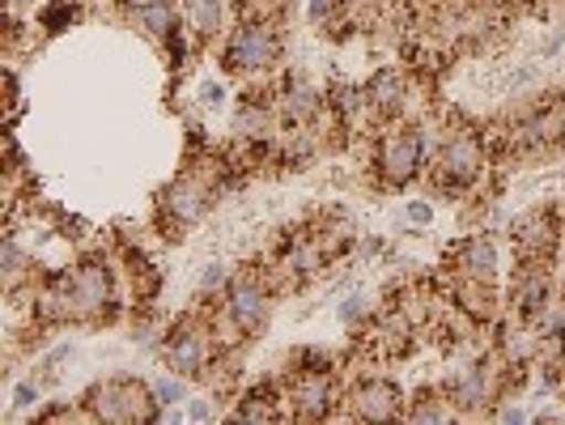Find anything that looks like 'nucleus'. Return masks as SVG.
Segmentation results:
<instances>
[{
	"label": "nucleus",
	"instance_id": "obj_1",
	"mask_svg": "<svg viewBox=\"0 0 565 425\" xmlns=\"http://www.w3.org/2000/svg\"><path fill=\"white\" fill-rule=\"evenodd\" d=\"M273 302H277V289L268 281V268L234 273L226 289L217 294V307H209V323H213V337L222 344V353L259 337L273 319Z\"/></svg>",
	"mask_w": 565,
	"mask_h": 425
},
{
	"label": "nucleus",
	"instance_id": "obj_2",
	"mask_svg": "<svg viewBox=\"0 0 565 425\" xmlns=\"http://www.w3.org/2000/svg\"><path fill=\"white\" fill-rule=\"evenodd\" d=\"M489 158H493V149H489V137H484L481 128L455 119L451 128L438 137V145H434V158L425 167L422 183L429 188V196H468L484 179Z\"/></svg>",
	"mask_w": 565,
	"mask_h": 425
},
{
	"label": "nucleus",
	"instance_id": "obj_3",
	"mask_svg": "<svg viewBox=\"0 0 565 425\" xmlns=\"http://www.w3.org/2000/svg\"><path fill=\"white\" fill-rule=\"evenodd\" d=\"M285 22H268V18H234L226 30L222 47H217V64L234 82H277L285 68Z\"/></svg>",
	"mask_w": 565,
	"mask_h": 425
},
{
	"label": "nucleus",
	"instance_id": "obj_4",
	"mask_svg": "<svg viewBox=\"0 0 565 425\" xmlns=\"http://www.w3.org/2000/svg\"><path fill=\"white\" fill-rule=\"evenodd\" d=\"M222 188H226L222 162H213V158H200L196 162V158H192V162L162 188V196H158V226H162V234H174V238H179L183 230L200 226V222L213 213Z\"/></svg>",
	"mask_w": 565,
	"mask_h": 425
},
{
	"label": "nucleus",
	"instance_id": "obj_5",
	"mask_svg": "<svg viewBox=\"0 0 565 425\" xmlns=\"http://www.w3.org/2000/svg\"><path fill=\"white\" fill-rule=\"evenodd\" d=\"M438 137H443V132H438ZM438 137H429L425 124H417V119H399V124L379 128V132H374V153H370L379 183L392 188V192H404V188L422 183Z\"/></svg>",
	"mask_w": 565,
	"mask_h": 425
},
{
	"label": "nucleus",
	"instance_id": "obj_6",
	"mask_svg": "<svg viewBox=\"0 0 565 425\" xmlns=\"http://www.w3.org/2000/svg\"><path fill=\"white\" fill-rule=\"evenodd\" d=\"M68 289V328H103L119 315V277L103 252L82 255L73 268H64Z\"/></svg>",
	"mask_w": 565,
	"mask_h": 425
},
{
	"label": "nucleus",
	"instance_id": "obj_7",
	"mask_svg": "<svg viewBox=\"0 0 565 425\" xmlns=\"http://www.w3.org/2000/svg\"><path fill=\"white\" fill-rule=\"evenodd\" d=\"M298 366L285 374V404L289 422H328L344 404L337 362L328 353H294Z\"/></svg>",
	"mask_w": 565,
	"mask_h": 425
},
{
	"label": "nucleus",
	"instance_id": "obj_8",
	"mask_svg": "<svg viewBox=\"0 0 565 425\" xmlns=\"http://www.w3.org/2000/svg\"><path fill=\"white\" fill-rule=\"evenodd\" d=\"M82 404L89 422L103 425H149L167 413L162 400L153 396V383L141 374H107L85 392Z\"/></svg>",
	"mask_w": 565,
	"mask_h": 425
},
{
	"label": "nucleus",
	"instance_id": "obj_9",
	"mask_svg": "<svg viewBox=\"0 0 565 425\" xmlns=\"http://www.w3.org/2000/svg\"><path fill=\"white\" fill-rule=\"evenodd\" d=\"M158 358H162V370H174V374H183L192 383H204L213 374V366L226 358L217 337H213L209 307L204 311L196 307V311H183L179 319H170V332L162 340V349H158Z\"/></svg>",
	"mask_w": 565,
	"mask_h": 425
},
{
	"label": "nucleus",
	"instance_id": "obj_10",
	"mask_svg": "<svg viewBox=\"0 0 565 425\" xmlns=\"http://www.w3.org/2000/svg\"><path fill=\"white\" fill-rule=\"evenodd\" d=\"M565 243V204H536L510 222V247L519 259L553 264Z\"/></svg>",
	"mask_w": 565,
	"mask_h": 425
},
{
	"label": "nucleus",
	"instance_id": "obj_11",
	"mask_svg": "<svg viewBox=\"0 0 565 425\" xmlns=\"http://www.w3.org/2000/svg\"><path fill=\"white\" fill-rule=\"evenodd\" d=\"M557 285H553V264L540 259H519L514 277H510V323L536 328L540 315L553 307Z\"/></svg>",
	"mask_w": 565,
	"mask_h": 425
},
{
	"label": "nucleus",
	"instance_id": "obj_12",
	"mask_svg": "<svg viewBox=\"0 0 565 425\" xmlns=\"http://www.w3.org/2000/svg\"><path fill=\"white\" fill-rule=\"evenodd\" d=\"M408 408V396L387 374H366L344 392V417L349 422H399Z\"/></svg>",
	"mask_w": 565,
	"mask_h": 425
},
{
	"label": "nucleus",
	"instance_id": "obj_13",
	"mask_svg": "<svg viewBox=\"0 0 565 425\" xmlns=\"http://www.w3.org/2000/svg\"><path fill=\"white\" fill-rule=\"evenodd\" d=\"M366 94V128L379 132L387 124H399L408 111V73L399 64H383L370 73V82L362 85Z\"/></svg>",
	"mask_w": 565,
	"mask_h": 425
},
{
	"label": "nucleus",
	"instance_id": "obj_14",
	"mask_svg": "<svg viewBox=\"0 0 565 425\" xmlns=\"http://www.w3.org/2000/svg\"><path fill=\"white\" fill-rule=\"evenodd\" d=\"M447 277H472V281H493L502 277V252L493 234H463L447 252Z\"/></svg>",
	"mask_w": 565,
	"mask_h": 425
},
{
	"label": "nucleus",
	"instance_id": "obj_15",
	"mask_svg": "<svg viewBox=\"0 0 565 425\" xmlns=\"http://www.w3.org/2000/svg\"><path fill=\"white\" fill-rule=\"evenodd\" d=\"M183 26L200 52H217L234 26V0H183Z\"/></svg>",
	"mask_w": 565,
	"mask_h": 425
},
{
	"label": "nucleus",
	"instance_id": "obj_16",
	"mask_svg": "<svg viewBox=\"0 0 565 425\" xmlns=\"http://www.w3.org/2000/svg\"><path fill=\"white\" fill-rule=\"evenodd\" d=\"M124 22L137 30L141 39H149L153 47L167 52V43L183 30V4L179 0H141L124 13Z\"/></svg>",
	"mask_w": 565,
	"mask_h": 425
},
{
	"label": "nucleus",
	"instance_id": "obj_17",
	"mask_svg": "<svg viewBox=\"0 0 565 425\" xmlns=\"http://www.w3.org/2000/svg\"><path fill=\"white\" fill-rule=\"evenodd\" d=\"M289 417V404H285V379H259L247 392L234 396V408H230V422H285Z\"/></svg>",
	"mask_w": 565,
	"mask_h": 425
},
{
	"label": "nucleus",
	"instance_id": "obj_18",
	"mask_svg": "<svg viewBox=\"0 0 565 425\" xmlns=\"http://www.w3.org/2000/svg\"><path fill=\"white\" fill-rule=\"evenodd\" d=\"M451 285V302L463 319H472L477 328H489L502 315V294L493 281H472V277H447Z\"/></svg>",
	"mask_w": 565,
	"mask_h": 425
},
{
	"label": "nucleus",
	"instance_id": "obj_19",
	"mask_svg": "<svg viewBox=\"0 0 565 425\" xmlns=\"http://www.w3.org/2000/svg\"><path fill=\"white\" fill-rule=\"evenodd\" d=\"M22 285H39V268H34V255L22 247L18 230H9L0 243V289L4 298H18Z\"/></svg>",
	"mask_w": 565,
	"mask_h": 425
},
{
	"label": "nucleus",
	"instance_id": "obj_20",
	"mask_svg": "<svg viewBox=\"0 0 565 425\" xmlns=\"http://www.w3.org/2000/svg\"><path fill=\"white\" fill-rule=\"evenodd\" d=\"M404 422H413V425L455 422V408H451V400H447V392H443V383H425V387H417V392L408 396Z\"/></svg>",
	"mask_w": 565,
	"mask_h": 425
},
{
	"label": "nucleus",
	"instance_id": "obj_21",
	"mask_svg": "<svg viewBox=\"0 0 565 425\" xmlns=\"http://www.w3.org/2000/svg\"><path fill=\"white\" fill-rule=\"evenodd\" d=\"M85 18V4L82 0H47L39 13H34V26L43 30V39H56L68 26H77Z\"/></svg>",
	"mask_w": 565,
	"mask_h": 425
},
{
	"label": "nucleus",
	"instance_id": "obj_22",
	"mask_svg": "<svg viewBox=\"0 0 565 425\" xmlns=\"http://www.w3.org/2000/svg\"><path fill=\"white\" fill-rule=\"evenodd\" d=\"M170 332V319L162 311H153V307H141V311L132 315V323H128V340L137 344V349H162V340Z\"/></svg>",
	"mask_w": 565,
	"mask_h": 425
},
{
	"label": "nucleus",
	"instance_id": "obj_23",
	"mask_svg": "<svg viewBox=\"0 0 565 425\" xmlns=\"http://www.w3.org/2000/svg\"><path fill=\"white\" fill-rule=\"evenodd\" d=\"M153 383V396L162 400V408H183L188 400H192V379H183V374H174V370H162V374H153L149 379Z\"/></svg>",
	"mask_w": 565,
	"mask_h": 425
},
{
	"label": "nucleus",
	"instance_id": "obj_24",
	"mask_svg": "<svg viewBox=\"0 0 565 425\" xmlns=\"http://www.w3.org/2000/svg\"><path fill=\"white\" fill-rule=\"evenodd\" d=\"M77 358V349L64 340V344H56V349H47L39 362H34V379L43 383V387H56L60 374H64V362H73Z\"/></svg>",
	"mask_w": 565,
	"mask_h": 425
},
{
	"label": "nucleus",
	"instance_id": "obj_25",
	"mask_svg": "<svg viewBox=\"0 0 565 425\" xmlns=\"http://www.w3.org/2000/svg\"><path fill=\"white\" fill-rule=\"evenodd\" d=\"M294 0H234V18H268V22H289Z\"/></svg>",
	"mask_w": 565,
	"mask_h": 425
},
{
	"label": "nucleus",
	"instance_id": "obj_26",
	"mask_svg": "<svg viewBox=\"0 0 565 425\" xmlns=\"http://www.w3.org/2000/svg\"><path fill=\"white\" fill-rule=\"evenodd\" d=\"M337 319L344 323V328H370V319H374V311H370V298L366 294H344L337 307Z\"/></svg>",
	"mask_w": 565,
	"mask_h": 425
},
{
	"label": "nucleus",
	"instance_id": "obj_27",
	"mask_svg": "<svg viewBox=\"0 0 565 425\" xmlns=\"http://www.w3.org/2000/svg\"><path fill=\"white\" fill-rule=\"evenodd\" d=\"M39 400H43V383H39V379H22V383L13 387V404H9V413H13V417L39 413Z\"/></svg>",
	"mask_w": 565,
	"mask_h": 425
},
{
	"label": "nucleus",
	"instance_id": "obj_28",
	"mask_svg": "<svg viewBox=\"0 0 565 425\" xmlns=\"http://www.w3.org/2000/svg\"><path fill=\"white\" fill-rule=\"evenodd\" d=\"M230 277H234V273H230L226 264H217V259H213V264H204V273H200L196 294L200 298H217V294L230 285Z\"/></svg>",
	"mask_w": 565,
	"mask_h": 425
},
{
	"label": "nucleus",
	"instance_id": "obj_29",
	"mask_svg": "<svg viewBox=\"0 0 565 425\" xmlns=\"http://www.w3.org/2000/svg\"><path fill=\"white\" fill-rule=\"evenodd\" d=\"M196 98L204 111H222V107H226V82H222V77H204L196 89Z\"/></svg>",
	"mask_w": 565,
	"mask_h": 425
},
{
	"label": "nucleus",
	"instance_id": "obj_30",
	"mask_svg": "<svg viewBox=\"0 0 565 425\" xmlns=\"http://www.w3.org/2000/svg\"><path fill=\"white\" fill-rule=\"evenodd\" d=\"M183 417L188 422H217V396H192L183 404Z\"/></svg>",
	"mask_w": 565,
	"mask_h": 425
},
{
	"label": "nucleus",
	"instance_id": "obj_31",
	"mask_svg": "<svg viewBox=\"0 0 565 425\" xmlns=\"http://www.w3.org/2000/svg\"><path fill=\"white\" fill-rule=\"evenodd\" d=\"M404 222H408V226H417V230H429L434 226V204H429V200H408Z\"/></svg>",
	"mask_w": 565,
	"mask_h": 425
},
{
	"label": "nucleus",
	"instance_id": "obj_32",
	"mask_svg": "<svg viewBox=\"0 0 565 425\" xmlns=\"http://www.w3.org/2000/svg\"><path fill=\"white\" fill-rule=\"evenodd\" d=\"M557 115H562V124H557V153H565V94H557Z\"/></svg>",
	"mask_w": 565,
	"mask_h": 425
}]
</instances>
